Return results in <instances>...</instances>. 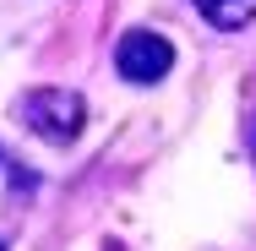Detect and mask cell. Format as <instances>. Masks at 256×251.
I'll return each instance as SVG.
<instances>
[{"label": "cell", "mask_w": 256, "mask_h": 251, "mask_svg": "<svg viewBox=\"0 0 256 251\" xmlns=\"http://www.w3.org/2000/svg\"><path fill=\"white\" fill-rule=\"evenodd\" d=\"M22 115H28V126L44 142L66 148V142H76L82 120H88V104H82V93H71V88H33L22 99Z\"/></svg>", "instance_id": "cell-1"}, {"label": "cell", "mask_w": 256, "mask_h": 251, "mask_svg": "<svg viewBox=\"0 0 256 251\" xmlns=\"http://www.w3.org/2000/svg\"><path fill=\"white\" fill-rule=\"evenodd\" d=\"M0 251H6V246H0Z\"/></svg>", "instance_id": "cell-5"}, {"label": "cell", "mask_w": 256, "mask_h": 251, "mask_svg": "<svg viewBox=\"0 0 256 251\" xmlns=\"http://www.w3.org/2000/svg\"><path fill=\"white\" fill-rule=\"evenodd\" d=\"M0 164H6V153H0Z\"/></svg>", "instance_id": "cell-4"}, {"label": "cell", "mask_w": 256, "mask_h": 251, "mask_svg": "<svg viewBox=\"0 0 256 251\" xmlns=\"http://www.w3.org/2000/svg\"><path fill=\"white\" fill-rule=\"evenodd\" d=\"M114 66H120L126 82L148 88V82H158V77H169V66H174V44H169L164 33L131 28V33L120 39V50H114Z\"/></svg>", "instance_id": "cell-2"}, {"label": "cell", "mask_w": 256, "mask_h": 251, "mask_svg": "<svg viewBox=\"0 0 256 251\" xmlns=\"http://www.w3.org/2000/svg\"><path fill=\"white\" fill-rule=\"evenodd\" d=\"M212 28H246L256 17V0H191Z\"/></svg>", "instance_id": "cell-3"}]
</instances>
